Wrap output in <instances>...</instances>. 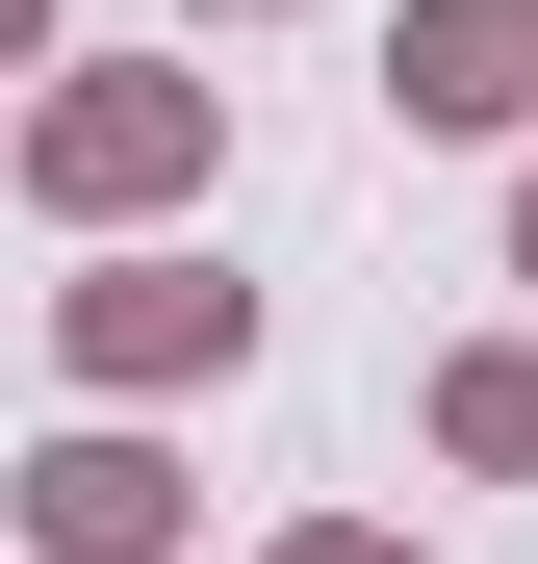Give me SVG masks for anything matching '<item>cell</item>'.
Masks as SVG:
<instances>
[{
    "mask_svg": "<svg viewBox=\"0 0 538 564\" xmlns=\"http://www.w3.org/2000/svg\"><path fill=\"white\" fill-rule=\"evenodd\" d=\"M206 154H231L206 52H52V104H26V206H52V231H154V206H206Z\"/></svg>",
    "mask_w": 538,
    "mask_h": 564,
    "instance_id": "1",
    "label": "cell"
},
{
    "mask_svg": "<svg viewBox=\"0 0 538 564\" xmlns=\"http://www.w3.org/2000/svg\"><path fill=\"white\" fill-rule=\"evenodd\" d=\"M231 359H256V282H231V257H129V231H103V257L52 282V386H77V411L231 386Z\"/></svg>",
    "mask_w": 538,
    "mask_h": 564,
    "instance_id": "2",
    "label": "cell"
},
{
    "mask_svg": "<svg viewBox=\"0 0 538 564\" xmlns=\"http://www.w3.org/2000/svg\"><path fill=\"white\" fill-rule=\"evenodd\" d=\"M26 539H52V564H179V539H206V488H179L129 411H77V436H26Z\"/></svg>",
    "mask_w": 538,
    "mask_h": 564,
    "instance_id": "3",
    "label": "cell"
},
{
    "mask_svg": "<svg viewBox=\"0 0 538 564\" xmlns=\"http://www.w3.org/2000/svg\"><path fill=\"white\" fill-rule=\"evenodd\" d=\"M385 129H513L538 154V0H410V26H385Z\"/></svg>",
    "mask_w": 538,
    "mask_h": 564,
    "instance_id": "4",
    "label": "cell"
},
{
    "mask_svg": "<svg viewBox=\"0 0 538 564\" xmlns=\"http://www.w3.org/2000/svg\"><path fill=\"white\" fill-rule=\"evenodd\" d=\"M410 411H436V462H462V488H538V334H462Z\"/></svg>",
    "mask_w": 538,
    "mask_h": 564,
    "instance_id": "5",
    "label": "cell"
},
{
    "mask_svg": "<svg viewBox=\"0 0 538 564\" xmlns=\"http://www.w3.org/2000/svg\"><path fill=\"white\" fill-rule=\"evenodd\" d=\"M283 564H436V539H385V513H308V539H283Z\"/></svg>",
    "mask_w": 538,
    "mask_h": 564,
    "instance_id": "6",
    "label": "cell"
},
{
    "mask_svg": "<svg viewBox=\"0 0 538 564\" xmlns=\"http://www.w3.org/2000/svg\"><path fill=\"white\" fill-rule=\"evenodd\" d=\"M513 282H538V154H513Z\"/></svg>",
    "mask_w": 538,
    "mask_h": 564,
    "instance_id": "7",
    "label": "cell"
},
{
    "mask_svg": "<svg viewBox=\"0 0 538 564\" xmlns=\"http://www.w3.org/2000/svg\"><path fill=\"white\" fill-rule=\"evenodd\" d=\"M206 26H283V0H206Z\"/></svg>",
    "mask_w": 538,
    "mask_h": 564,
    "instance_id": "8",
    "label": "cell"
}]
</instances>
